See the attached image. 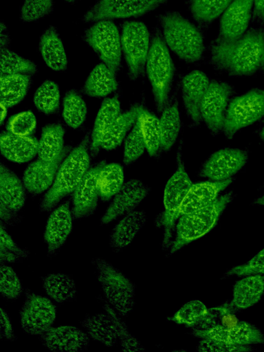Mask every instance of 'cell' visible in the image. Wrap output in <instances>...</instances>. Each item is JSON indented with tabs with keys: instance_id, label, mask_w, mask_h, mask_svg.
Segmentation results:
<instances>
[{
	"instance_id": "obj_23",
	"label": "cell",
	"mask_w": 264,
	"mask_h": 352,
	"mask_svg": "<svg viewBox=\"0 0 264 352\" xmlns=\"http://www.w3.org/2000/svg\"><path fill=\"white\" fill-rule=\"evenodd\" d=\"M73 219L69 200L56 208L49 216L44 232L49 256L55 254L65 243L72 230Z\"/></svg>"
},
{
	"instance_id": "obj_51",
	"label": "cell",
	"mask_w": 264,
	"mask_h": 352,
	"mask_svg": "<svg viewBox=\"0 0 264 352\" xmlns=\"http://www.w3.org/2000/svg\"><path fill=\"white\" fill-rule=\"evenodd\" d=\"M197 350L201 352H241L252 351V348L250 345L234 344L204 338L199 342Z\"/></svg>"
},
{
	"instance_id": "obj_20",
	"label": "cell",
	"mask_w": 264,
	"mask_h": 352,
	"mask_svg": "<svg viewBox=\"0 0 264 352\" xmlns=\"http://www.w3.org/2000/svg\"><path fill=\"white\" fill-rule=\"evenodd\" d=\"M71 151V147L67 146L54 160L38 159L30 164L23 175L25 189L32 195H37L49 189L54 182L60 165Z\"/></svg>"
},
{
	"instance_id": "obj_31",
	"label": "cell",
	"mask_w": 264,
	"mask_h": 352,
	"mask_svg": "<svg viewBox=\"0 0 264 352\" xmlns=\"http://www.w3.org/2000/svg\"><path fill=\"white\" fill-rule=\"evenodd\" d=\"M263 294L264 275H248L234 284L230 303L236 309H247L258 302Z\"/></svg>"
},
{
	"instance_id": "obj_45",
	"label": "cell",
	"mask_w": 264,
	"mask_h": 352,
	"mask_svg": "<svg viewBox=\"0 0 264 352\" xmlns=\"http://www.w3.org/2000/svg\"><path fill=\"white\" fill-rule=\"evenodd\" d=\"M1 223V264L19 262L28 257V250L20 248Z\"/></svg>"
},
{
	"instance_id": "obj_55",
	"label": "cell",
	"mask_w": 264,
	"mask_h": 352,
	"mask_svg": "<svg viewBox=\"0 0 264 352\" xmlns=\"http://www.w3.org/2000/svg\"><path fill=\"white\" fill-rule=\"evenodd\" d=\"M7 107L1 103V124L3 123V121L7 116Z\"/></svg>"
},
{
	"instance_id": "obj_41",
	"label": "cell",
	"mask_w": 264,
	"mask_h": 352,
	"mask_svg": "<svg viewBox=\"0 0 264 352\" xmlns=\"http://www.w3.org/2000/svg\"><path fill=\"white\" fill-rule=\"evenodd\" d=\"M87 113L86 103L79 93L68 91L63 102V118L65 122L73 129L79 128L85 120Z\"/></svg>"
},
{
	"instance_id": "obj_50",
	"label": "cell",
	"mask_w": 264,
	"mask_h": 352,
	"mask_svg": "<svg viewBox=\"0 0 264 352\" xmlns=\"http://www.w3.org/2000/svg\"><path fill=\"white\" fill-rule=\"evenodd\" d=\"M226 276L264 275V248L247 263L235 266L227 271Z\"/></svg>"
},
{
	"instance_id": "obj_49",
	"label": "cell",
	"mask_w": 264,
	"mask_h": 352,
	"mask_svg": "<svg viewBox=\"0 0 264 352\" xmlns=\"http://www.w3.org/2000/svg\"><path fill=\"white\" fill-rule=\"evenodd\" d=\"M112 314L117 327L118 339L122 350L124 351H141L144 346L128 330L126 324L120 319L118 314L112 307Z\"/></svg>"
},
{
	"instance_id": "obj_42",
	"label": "cell",
	"mask_w": 264,
	"mask_h": 352,
	"mask_svg": "<svg viewBox=\"0 0 264 352\" xmlns=\"http://www.w3.org/2000/svg\"><path fill=\"white\" fill-rule=\"evenodd\" d=\"M34 104L37 110L47 114L56 113L60 106V91L57 84L51 80H45L36 90Z\"/></svg>"
},
{
	"instance_id": "obj_30",
	"label": "cell",
	"mask_w": 264,
	"mask_h": 352,
	"mask_svg": "<svg viewBox=\"0 0 264 352\" xmlns=\"http://www.w3.org/2000/svg\"><path fill=\"white\" fill-rule=\"evenodd\" d=\"M38 47L43 60L50 68L54 71L67 69L66 52L55 27L50 26L43 32Z\"/></svg>"
},
{
	"instance_id": "obj_15",
	"label": "cell",
	"mask_w": 264,
	"mask_h": 352,
	"mask_svg": "<svg viewBox=\"0 0 264 352\" xmlns=\"http://www.w3.org/2000/svg\"><path fill=\"white\" fill-rule=\"evenodd\" d=\"M248 161L247 153L235 148H224L213 153L202 164L199 175L213 182L232 178Z\"/></svg>"
},
{
	"instance_id": "obj_21",
	"label": "cell",
	"mask_w": 264,
	"mask_h": 352,
	"mask_svg": "<svg viewBox=\"0 0 264 352\" xmlns=\"http://www.w3.org/2000/svg\"><path fill=\"white\" fill-rule=\"evenodd\" d=\"M254 0H233L221 14L218 38L233 41L246 32L252 16Z\"/></svg>"
},
{
	"instance_id": "obj_27",
	"label": "cell",
	"mask_w": 264,
	"mask_h": 352,
	"mask_svg": "<svg viewBox=\"0 0 264 352\" xmlns=\"http://www.w3.org/2000/svg\"><path fill=\"white\" fill-rule=\"evenodd\" d=\"M38 144L37 139L32 135L21 136L8 131L1 133V153L14 162L25 163L33 159L38 153Z\"/></svg>"
},
{
	"instance_id": "obj_33",
	"label": "cell",
	"mask_w": 264,
	"mask_h": 352,
	"mask_svg": "<svg viewBox=\"0 0 264 352\" xmlns=\"http://www.w3.org/2000/svg\"><path fill=\"white\" fill-rule=\"evenodd\" d=\"M116 74L104 63L96 65L87 78L83 91L91 97H104L118 89Z\"/></svg>"
},
{
	"instance_id": "obj_25",
	"label": "cell",
	"mask_w": 264,
	"mask_h": 352,
	"mask_svg": "<svg viewBox=\"0 0 264 352\" xmlns=\"http://www.w3.org/2000/svg\"><path fill=\"white\" fill-rule=\"evenodd\" d=\"M232 182V179L230 178L222 182L210 180L192 184L181 204L179 217L209 205Z\"/></svg>"
},
{
	"instance_id": "obj_1",
	"label": "cell",
	"mask_w": 264,
	"mask_h": 352,
	"mask_svg": "<svg viewBox=\"0 0 264 352\" xmlns=\"http://www.w3.org/2000/svg\"><path fill=\"white\" fill-rule=\"evenodd\" d=\"M210 63L230 76H248L263 65L264 29L254 28L233 41L217 38L211 47Z\"/></svg>"
},
{
	"instance_id": "obj_13",
	"label": "cell",
	"mask_w": 264,
	"mask_h": 352,
	"mask_svg": "<svg viewBox=\"0 0 264 352\" xmlns=\"http://www.w3.org/2000/svg\"><path fill=\"white\" fill-rule=\"evenodd\" d=\"M56 314V307L50 299L34 292H25V301L19 314L24 331L41 336L52 327Z\"/></svg>"
},
{
	"instance_id": "obj_39",
	"label": "cell",
	"mask_w": 264,
	"mask_h": 352,
	"mask_svg": "<svg viewBox=\"0 0 264 352\" xmlns=\"http://www.w3.org/2000/svg\"><path fill=\"white\" fill-rule=\"evenodd\" d=\"M97 184L102 201L113 197L124 184L122 166L117 163L106 164L99 173Z\"/></svg>"
},
{
	"instance_id": "obj_57",
	"label": "cell",
	"mask_w": 264,
	"mask_h": 352,
	"mask_svg": "<svg viewBox=\"0 0 264 352\" xmlns=\"http://www.w3.org/2000/svg\"><path fill=\"white\" fill-rule=\"evenodd\" d=\"M260 137L262 139V140L264 142V127L262 129V130L260 132Z\"/></svg>"
},
{
	"instance_id": "obj_19",
	"label": "cell",
	"mask_w": 264,
	"mask_h": 352,
	"mask_svg": "<svg viewBox=\"0 0 264 352\" xmlns=\"http://www.w3.org/2000/svg\"><path fill=\"white\" fill-rule=\"evenodd\" d=\"M229 312L226 304L208 309L201 301L193 300L185 303L170 316V320L192 329H206L217 324L218 318L226 316Z\"/></svg>"
},
{
	"instance_id": "obj_11",
	"label": "cell",
	"mask_w": 264,
	"mask_h": 352,
	"mask_svg": "<svg viewBox=\"0 0 264 352\" xmlns=\"http://www.w3.org/2000/svg\"><path fill=\"white\" fill-rule=\"evenodd\" d=\"M168 0H98L83 16L86 22L142 16Z\"/></svg>"
},
{
	"instance_id": "obj_17",
	"label": "cell",
	"mask_w": 264,
	"mask_h": 352,
	"mask_svg": "<svg viewBox=\"0 0 264 352\" xmlns=\"http://www.w3.org/2000/svg\"><path fill=\"white\" fill-rule=\"evenodd\" d=\"M150 192V188L139 179H131L124 183L100 219L106 225L135 210Z\"/></svg>"
},
{
	"instance_id": "obj_2",
	"label": "cell",
	"mask_w": 264,
	"mask_h": 352,
	"mask_svg": "<svg viewBox=\"0 0 264 352\" xmlns=\"http://www.w3.org/2000/svg\"><path fill=\"white\" fill-rule=\"evenodd\" d=\"M89 134H87L63 160L53 184L41 199V211H51L64 197L74 192L89 168Z\"/></svg>"
},
{
	"instance_id": "obj_52",
	"label": "cell",
	"mask_w": 264,
	"mask_h": 352,
	"mask_svg": "<svg viewBox=\"0 0 264 352\" xmlns=\"http://www.w3.org/2000/svg\"><path fill=\"white\" fill-rule=\"evenodd\" d=\"M1 339L14 341L16 337L7 312L1 308Z\"/></svg>"
},
{
	"instance_id": "obj_43",
	"label": "cell",
	"mask_w": 264,
	"mask_h": 352,
	"mask_svg": "<svg viewBox=\"0 0 264 352\" xmlns=\"http://www.w3.org/2000/svg\"><path fill=\"white\" fill-rule=\"evenodd\" d=\"M0 56L1 74L32 76L37 72V67L34 62L8 48L0 50Z\"/></svg>"
},
{
	"instance_id": "obj_38",
	"label": "cell",
	"mask_w": 264,
	"mask_h": 352,
	"mask_svg": "<svg viewBox=\"0 0 264 352\" xmlns=\"http://www.w3.org/2000/svg\"><path fill=\"white\" fill-rule=\"evenodd\" d=\"M233 0H189L188 5L193 19L201 27H208L221 15Z\"/></svg>"
},
{
	"instance_id": "obj_22",
	"label": "cell",
	"mask_w": 264,
	"mask_h": 352,
	"mask_svg": "<svg viewBox=\"0 0 264 352\" xmlns=\"http://www.w3.org/2000/svg\"><path fill=\"white\" fill-rule=\"evenodd\" d=\"M210 80L206 74L194 70L186 74L182 81V92L184 108L192 126L201 122V105Z\"/></svg>"
},
{
	"instance_id": "obj_37",
	"label": "cell",
	"mask_w": 264,
	"mask_h": 352,
	"mask_svg": "<svg viewBox=\"0 0 264 352\" xmlns=\"http://www.w3.org/2000/svg\"><path fill=\"white\" fill-rule=\"evenodd\" d=\"M181 126L179 105L177 100L163 109L160 118L161 147L168 151L174 145L179 133Z\"/></svg>"
},
{
	"instance_id": "obj_24",
	"label": "cell",
	"mask_w": 264,
	"mask_h": 352,
	"mask_svg": "<svg viewBox=\"0 0 264 352\" xmlns=\"http://www.w3.org/2000/svg\"><path fill=\"white\" fill-rule=\"evenodd\" d=\"M41 340L43 345L52 351H85L89 344L87 335L71 325L50 327L41 335Z\"/></svg>"
},
{
	"instance_id": "obj_34",
	"label": "cell",
	"mask_w": 264,
	"mask_h": 352,
	"mask_svg": "<svg viewBox=\"0 0 264 352\" xmlns=\"http://www.w3.org/2000/svg\"><path fill=\"white\" fill-rule=\"evenodd\" d=\"M1 103L12 107L26 96L32 83V76L27 74H1Z\"/></svg>"
},
{
	"instance_id": "obj_53",
	"label": "cell",
	"mask_w": 264,
	"mask_h": 352,
	"mask_svg": "<svg viewBox=\"0 0 264 352\" xmlns=\"http://www.w3.org/2000/svg\"><path fill=\"white\" fill-rule=\"evenodd\" d=\"M252 17L256 21L264 22V0H254Z\"/></svg>"
},
{
	"instance_id": "obj_3",
	"label": "cell",
	"mask_w": 264,
	"mask_h": 352,
	"mask_svg": "<svg viewBox=\"0 0 264 352\" xmlns=\"http://www.w3.org/2000/svg\"><path fill=\"white\" fill-rule=\"evenodd\" d=\"M164 40L179 58L186 62L199 60L204 51L201 32L177 11H168L160 16Z\"/></svg>"
},
{
	"instance_id": "obj_32",
	"label": "cell",
	"mask_w": 264,
	"mask_h": 352,
	"mask_svg": "<svg viewBox=\"0 0 264 352\" xmlns=\"http://www.w3.org/2000/svg\"><path fill=\"white\" fill-rule=\"evenodd\" d=\"M140 106L133 105L128 111L120 113L117 117L104 135L101 148L111 150L122 143L127 133L137 121Z\"/></svg>"
},
{
	"instance_id": "obj_28",
	"label": "cell",
	"mask_w": 264,
	"mask_h": 352,
	"mask_svg": "<svg viewBox=\"0 0 264 352\" xmlns=\"http://www.w3.org/2000/svg\"><path fill=\"white\" fill-rule=\"evenodd\" d=\"M146 221L143 211L133 210L125 214L112 229L109 235L110 248L115 252L126 248L144 227Z\"/></svg>"
},
{
	"instance_id": "obj_36",
	"label": "cell",
	"mask_w": 264,
	"mask_h": 352,
	"mask_svg": "<svg viewBox=\"0 0 264 352\" xmlns=\"http://www.w3.org/2000/svg\"><path fill=\"white\" fill-rule=\"evenodd\" d=\"M43 285L47 294L58 303L71 301L76 294L75 282L68 274H48L43 277Z\"/></svg>"
},
{
	"instance_id": "obj_9",
	"label": "cell",
	"mask_w": 264,
	"mask_h": 352,
	"mask_svg": "<svg viewBox=\"0 0 264 352\" xmlns=\"http://www.w3.org/2000/svg\"><path fill=\"white\" fill-rule=\"evenodd\" d=\"M83 38L95 51L102 63L116 74L121 65V37L110 19L100 20L87 29Z\"/></svg>"
},
{
	"instance_id": "obj_5",
	"label": "cell",
	"mask_w": 264,
	"mask_h": 352,
	"mask_svg": "<svg viewBox=\"0 0 264 352\" xmlns=\"http://www.w3.org/2000/svg\"><path fill=\"white\" fill-rule=\"evenodd\" d=\"M175 65L160 31L152 36L146 63L157 111L162 112L167 104L175 74Z\"/></svg>"
},
{
	"instance_id": "obj_48",
	"label": "cell",
	"mask_w": 264,
	"mask_h": 352,
	"mask_svg": "<svg viewBox=\"0 0 264 352\" xmlns=\"http://www.w3.org/2000/svg\"><path fill=\"white\" fill-rule=\"evenodd\" d=\"M36 125L34 114L31 111H23L10 118L6 127L8 131L15 135L30 136Z\"/></svg>"
},
{
	"instance_id": "obj_26",
	"label": "cell",
	"mask_w": 264,
	"mask_h": 352,
	"mask_svg": "<svg viewBox=\"0 0 264 352\" xmlns=\"http://www.w3.org/2000/svg\"><path fill=\"white\" fill-rule=\"evenodd\" d=\"M104 311L87 316L81 324L91 338L109 347L118 341L117 327L112 314V307L106 304Z\"/></svg>"
},
{
	"instance_id": "obj_35",
	"label": "cell",
	"mask_w": 264,
	"mask_h": 352,
	"mask_svg": "<svg viewBox=\"0 0 264 352\" xmlns=\"http://www.w3.org/2000/svg\"><path fill=\"white\" fill-rule=\"evenodd\" d=\"M64 134L63 127L58 124L45 126L38 140V159L52 161L57 158L65 148Z\"/></svg>"
},
{
	"instance_id": "obj_6",
	"label": "cell",
	"mask_w": 264,
	"mask_h": 352,
	"mask_svg": "<svg viewBox=\"0 0 264 352\" xmlns=\"http://www.w3.org/2000/svg\"><path fill=\"white\" fill-rule=\"evenodd\" d=\"M182 145H179L177 152V168L168 180L164 192L163 203L164 210L156 220L158 226L164 229L162 249L167 250L170 245L173 229L179 218L181 204L192 185L186 170L182 158Z\"/></svg>"
},
{
	"instance_id": "obj_44",
	"label": "cell",
	"mask_w": 264,
	"mask_h": 352,
	"mask_svg": "<svg viewBox=\"0 0 264 352\" xmlns=\"http://www.w3.org/2000/svg\"><path fill=\"white\" fill-rule=\"evenodd\" d=\"M146 148L138 118L129 133L124 143L123 162L129 165L136 161Z\"/></svg>"
},
{
	"instance_id": "obj_18",
	"label": "cell",
	"mask_w": 264,
	"mask_h": 352,
	"mask_svg": "<svg viewBox=\"0 0 264 352\" xmlns=\"http://www.w3.org/2000/svg\"><path fill=\"white\" fill-rule=\"evenodd\" d=\"M104 161L88 169L74 190L72 196V214L74 219L87 217L96 210L99 197L98 177Z\"/></svg>"
},
{
	"instance_id": "obj_47",
	"label": "cell",
	"mask_w": 264,
	"mask_h": 352,
	"mask_svg": "<svg viewBox=\"0 0 264 352\" xmlns=\"http://www.w3.org/2000/svg\"><path fill=\"white\" fill-rule=\"evenodd\" d=\"M53 10V0H25L20 18L24 22L36 21L50 14Z\"/></svg>"
},
{
	"instance_id": "obj_56",
	"label": "cell",
	"mask_w": 264,
	"mask_h": 352,
	"mask_svg": "<svg viewBox=\"0 0 264 352\" xmlns=\"http://www.w3.org/2000/svg\"><path fill=\"white\" fill-rule=\"evenodd\" d=\"M255 203L258 204V205H264V195L260 197L259 198H258L256 201H255Z\"/></svg>"
},
{
	"instance_id": "obj_40",
	"label": "cell",
	"mask_w": 264,
	"mask_h": 352,
	"mask_svg": "<svg viewBox=\"0 0 264 352\" xmlns=\"http://www.w3.org/2000/svg\"><path fill=\"white\" fill-rule=\"evenodd\" d=\"M138 120L146 148L151 157H156L161 147L160 120L146 108L140 106Z\"/></svg>"
},
{
	"instance_id": "obj_46",
	"label": "cell",
	"mask_w": 264,
	"mask_h": 352,
	"mask_svg": "<svg viewBox=\"0 0 264 352\" xmlns=\"http://www.w3.org/2000/svg\"><path fill=\"white\" fill-rule=\"evenodd\" d=\"M0 292L5 299H16L21 296L23 289L14 270L6 264H1Z\"/></svg>"
},
{
	"instance_id": "obj_8",
	"label": "cell",
	"mask_w": 264,
	"mask_h": 352,
	"mask_svg": "<svg viewBox=\"0 0 264 352\" xmlns=\"http://www.w3.org/2000/svg\"><path fill=\"white\" fill-rule=\"evenodd\" d=\"M150 45L149 32L144 23L129 21L123 23L121 46L131 80H135L143 74Z\"/></svg>"
},
{
	"instance_id": "obj_58",
	"label": "cell",
	"mask_w": 264,
	"mask_h": 352,
	"mask_svg": "<svg viewBox=\"0 0 264 352\" xmlns=\"http://www.w3.org/2000/svg\"><path fill=\"white\" fill-rule=\"evenodd\" d=\"M64 1H66V2H69V3H73V2H75V1H76L78 0H64Z\"/></svg>"
},
{
	"instance_id": "obj_54",
	"label": "cell",
	"mask_w": 264,
	"mask_h": 352,
	"mask_svg": "<svg viewBox=\"0 0 264 352\" xmlns=\"http://www.w3.org/2000/svg\"><path fill=\"white\" fill-rule=\"evenodd\" d=\"M1 33H0V49L8 48L10 43V37L6 25L1 22Z\"/></svg>"
},
{
	"instance_id": "obj_14",
	"label": "cell",
	"mask_w": 264,
	"mask_h": 352,
	"mask_svg": "<svg viewBox=\"0 0 264 352\" xmlns=\"http://www.w3.org/2000/svg\"><path fill=\"white\" fill-rule=\"evenodd\" d=\"M232 87L224 82L210 81L201 105V119L213 135L223 131Z\"/></svg>"
},
{
	"instance_id": "obj_4",
	"label": "cell",
	"mask_w": 264,
	"mask_h": 352,
	"mask_svg": "<svg viewBox=\"0 0 264 352\" xmlns=\"http://www.w3.org/2000/svg\"><path fill=\"white\" fill-rule=\"evenodd\" d=\"M233 199L230 191L218 197L213 202L201 208L182 214L176 226V233L170 254L208 233L216 224L219 217Z\"/></svg>"
},
{
	"instance_id": "obj_12",
	"label": "cell",
	"mask_w": 264,
	"mask_h": 352,
	"mask_svg": "<svg viewBox=\"0 0 264 352\" xmlns=\"http://www.w3.org/2000/svg\"><path fill=\"white\" fill-rule=\"evenodd\" d=\"M26 199L25 188L19 177L3 162L0 166L1 223L14 225L20 221L18 212Z\"/></svg>"
},
{
	"instance_id": "obj_59",
	"label": "cell",
	"mask_w": 264,
	"mask_h": 352,
	"mask_svg": "<svg viewBox=\"0 0 264 352\" xmlns=\"http://www.w3.org/2000/svg\"><path fill=\"white\" fill-rule=\"evenodd\" d=\"M263 67H264V59H263Z\"/></svg>"
},
{
	"instance_id": "obj_29",
	"label": "cell",
	"mask_w": 264,
	"mask_h": 352,
	"mask_svg": "<svg viewBox=\"0 0 264 352\" xmlns=\"http://www.w3.org/2000/svg\"><path fill=\"white\" fill-rule=\"evenodd\" d=\"M120 114V104L117 97L107 98L102 101L91 134L89 152L91 157L98 153L104 135Z\"/></svg>"
},
{
	"instance_id": "obj_16",
	"label": "cell",
	"mask_w": 264,
	"mask_h": 352,
	"mask_svg": "<svg viewBox=\"0 0 264 352\" xmlns=\"http://www.w3.org/2000/svg\"><path fill=\"white\" fill-rule=\"evenodd\" d=\"M192 334L200 338H211L234 344H264V334L254 325L239 320L227 326L217 324L206 329H192Z\"/></svg>"
},
{
	"instance_id": "obj_10",
	"label": "cell",
	"mask_w": 264,
	"mask_h": 352,
	"mask_svg": "<svg viewBox=\"0 0 264 352\" xmlns=\"http://www.w3.org/2000/svg\"><path fill=\"white\" fill-rule=\"evenodd\" d=\"M264 116V90L252 89L233 98L228 105L223 131L228 139Z\"/></svg>"
},
{
	"instance_id": "obj_7",
	"label": "cell",
	"mask_w": 264,
	"mask_h": 352,
	"mask_svg": "<svg viewBox=\"0 0 264 352\" xmlns=\"http://www.w3.org/2000/svg\"><path fill=\"white\" fill-rule=\"evenodd\" d=\"M93 262L106 299L119 315L127 316L135 305L134 284L107 261L96 258Z\"/></svg>"
}]
</instances>
